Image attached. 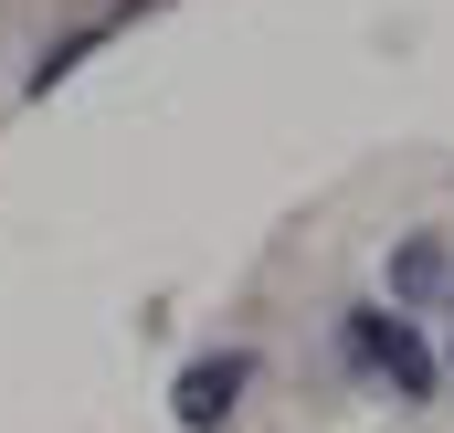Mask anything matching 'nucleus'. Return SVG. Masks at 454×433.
<instances>
[{
	"label": "nucleus",
	"mask_w": 454,
	"mask_h": 433,
	"mask_svg": "<svg viewBox=\"0 0 454 433\" xmlns=\"http://www.w3.org/2000/svg\"><path fill=\"white\" fill-rule=\"evenodd\" d=\"M339 349L359 359V370H380L402 402H434V381H444V370H434V349L412 338L402 307H348V318H339Z\"/></svg>",
	"instance_id": "1"
},
{
	"label": "nucleus",
	"mask_w": 454,
	"mask_h": 433,
	"mask_svg": "<svg viewBox=\"0 0 454 433\" xmlns=\"http://www.w3.org/2000/svg\"><path fill=\"white\" fill-rule=\"evenodd\" d=\"M380 286H391V307H402V318L454 307V243H444V232H402V243L380 254Z\"/></svg>",
	"instance_id": "2"
},
{
	"label": "nucleus",
	"mask_w": 454,
	"mask_h": 433,
	"mask_svg": "<svg viewBox=\"0 0 454 433\" xmlns=\"http://www.w3.org/2000/svg\"><path fill=\"white\" fill-rule=\"evenodd\" d=\"M243 391H254V359H243V349H223V359H191V370L169 381V413H180L191 433H223Z\"/></svg>",
	"instance_id": "3"
}]
</instances>
